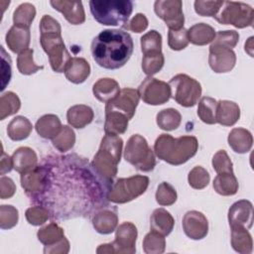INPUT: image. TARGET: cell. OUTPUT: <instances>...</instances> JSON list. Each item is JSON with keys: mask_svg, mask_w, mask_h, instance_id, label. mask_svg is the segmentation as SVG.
<instances>
[{"mask_svg": "<svg viewBox=\"0 0 254 254\" xmlns=\"http://www.w3.org/2000/svg\"><path fill=\"white\" fill-rule=\"evenodd\" d=\"M45 180L41 192L31 199L46 207L53 220L88 217L108 205L111 184L76 154L50 155L43 159Z\"/></svg>", "mask_w": 254, "mask_h": 254, "instance_id": "6da1fadb", "label": "cell"}, {"mask_svg": "<svg viewBox=\"0 0 254 254\" xmlns=\"http://www.w3.org/2000/svg\"><path fill=\"white\" fill-rule=\"evenodd\" d=\"M134 49L129 33L119 29L101 31L93 38L90 51L95 63L106 69H118L131 58Z\"/></svg>", "mask_w": 254, "mask_h": 254, "instance_id": "7a4b0ae2", "label": "cell"}, {"mask_svg": "<svg viewBox=\"0 0 254 254\" xmlns=\"http://www.w3.org/2000/svg\"><path fill=\"white\" fill-rule=\"evenodd\" d=\"M198 150V142L194 136L174 138L169 134H161L155 141L154 153L162 161L180 166L192 158Z\"/></svg>", "mask_w": 254, "mask_h": 254, "instance_id": "3957f363", "label": "cell"}, {"mask_svg": "<svg viewBox=\"0 0 254 254\" xmlns=\"http://www.w3.org/2000/svg\"><path fill=\"white\" fill-rule=\"evenodd\" d=\"M122 147L123 140L119 136L105 134L91 162L95 171L111 185L117 175V166L121 160Z\"/></svg>", "mask_w": 254, "mask_h": 254, "instance_id": "277c9868", "label": "cell"}, {"mask_svg": "<svg viewBox=\"0 0 254 254\" xmlns=\"http://www.w3.org/2000/svg\"><path fill=\"white\" fill-rule=\"evenodd\" d=\"M89 8L94 20L99 24L124 28L132 14L133 2L129 0H91Z\"/></svg>", "mask_w": 254, "mask_h": 254, "instance_id": "5b68a950", "label": "cell"}, {"mask_svg": "<svg viewBox=\"0 0 254 254\" xmlns=\"http://www.w3.org/2000/svg\"><path fill=\"white\" fill-rule=\"evenodd\" d=\"M149 183V178L142 175L117 179L109 190L108 200L119 204L129 202L143 194L147 190Z\"/></svg>", "mask_w": 254, "mask_h": 254, "instance_id": "8992f818", "label": "cell"}, {"mask_svg": "<svg viewBox=\"0 0 254 254\" xmlns=\"http://www.w3.org/2000/svg\"><path fill=\"white\" fill-rule=\"evenodd\" d=\"M124 159L142 172H151L156 166V155L147 140L139 135H132L125 146Z\"/></svg>", "mask_w": 254, "mask_h": 254, "instance_id": "52a82bcc", "label": "cell"}, {"mask_svg": "<svg viewBox=\"0 0 254 254\" xmlns=\"http://www.w3.org/2000/svg\"><path fill=\"white\" fill-rule=\"evenodd\" d=\"M172 97L184 107L194 106L201 96L200 83L185 73H179L169 81Z\"/></svg>", "mask_w": 254, "mask_h": 254, "instance_id": "ba28073f", "label": "cell"}, {"mask_svg": "<svg viewBox=\"0 0 254 254\" xmlns=\"http://www.w3.org/2000/svg\"><path fill=\"white\" fill-rule=\"evenodd\" d=\"M213 18L222 25H232L235 28L243 29L253 25L254 10L243 2L223 1L220 10Z\"/></svg>", "mask_w": 254, "mask_h": 254, "instance_id": "9c48e42d", "label": "cell"}, {"mask_svg": "<svg viewBox=\"0 0 254 254\" xmlns=\"http://www.w3.org/2000/svg\"><path fill=\"white\" fill-rule=\"evenodd\" d=\"M138 232L136 226L129 221L121 223L116 228L115 240L111 243H105L98 246L96 253H123L133 254L136 252V240Z\"/></svg>", "mask_w": 254, "mask_h": 254, "instance_id": "30bf717a", "label": "cell"}, {"mask_svg": "<svg viewBox=\"0 0 254 254\" xmlns=\"http://www.w3.org/2000/svg\"><path fill=\"white\" fill-rule=\"evenodd\" d=\"M37 236L45 246L44 253L46 254H66L69 251V242L64 235V229L56 222H51L40 228Z\"/></svg>", "mask_w": 254, "mask_h": 254, "instance_id": "8fae6325", "label": "cell"}, {"mask_svg": "<svg viewBox=\"0 0 254 254\" xmlns=\"http://www.w3.org/2000/svg\"><path fill=\"white\" fill-rule=\"evenodd\" d=\"M138 93L140 98L149 105L164 104L172 97L169 83L152 76H148L143 80L138 87Z\"/></svg>", "mask_w": 254, "mask_h": 254, "instance_id": "7c38bea8", "label": "cell"}, {"mask_svg": "<svg viewBox=\"0 0 254 254\" xmlns=\"http://www.w3.org/2000/svg\"><path fill=\"white\" fill-rule=\"evenodd\" d=\"M154 11L170 30L184 28L185 16L181 0H157L154 3Z\"/></svg>", "mask_w": 254, "mask_h": 254, "instance_id": "4fadbf2b", "label": "cell"}, {"mask_svg": "<svg viewBox=\"0 0 254 254\" xmlns=\"http://www.w3.org/2000/svg\"><path fill=\"white\" fill-rule=\"evenodd\" d=\"M40 43L48 54L53 49L64 45L62 38V28L60 23L50 15H44L40 22Z\"/></svg>", "mask_w": 254, "mask_h": 254, "instance_id": "5bb4252c", "label": "cell"}, {"mask_svg": "<svg viewBox=\"0 0 254 254\" xmlns=\"http://www.w3.org/2000/svg\"><path fill=\"white\" fill-rule=\"evenodd\" d=\"M139 100L140 96L138 90L129 87L123 88L114 99L106 103L105 110L118 111L126 115L130 120L135 114Z\"/></svg>", "mask_w": 254, "mask_h": 254, "instance_id": "9a60e30c", "label": "cell"}, {"mask_svg": "<svg viewBox=\"0 0 254 254\" xmlns=\"http://www.w3.org/2000/svg\"><path fill=\"white\" fill-rule=\"evenodd\" d=\"M208 64L216 73H224L233 69L236 64V55L233 50L211 44L209 47Z\"/></svg>", "mask_w": 254, "mask_h": 254, "instance_id": "2e32d148", "label": "cell"}, {"mask_svg": "<svg viewBox=\"0 0 254 254\" xmlns=\"http://www.w3.org/2000/svg\"><path fill=\"white\" fill-rule=\"evenodd\" d=\"M182 225L185 234L192 240H200L208 233V221L205 215L197 210L185 213Z\"/></svg>", "mask_w": 254, "mask_h": 254, "instance_id": "e0dca14e", "label": "cell"}, {"mask_svg": "<svg viewBox=\"0 0 254 254\" xmlns=\"http://www.w3.org/2000/svg\"><path fill=\"white\" fill-rule=\"evenodd\" d=\"M253 204L247 199L235 201L228 210V222L230 227L241 226L250 229L253 224Z\"/></svg>", "mask_w": 254, "mask_h": 254, "instance_id": "ac0fdd59", "label": "cell"}, {"mask_svg": "<svg viewBox=\"0 0 254 254\" xmlns=\"http://www.w3.org/2000/svg\"><path fill=\"white\" fill-rule=\"evenodd\" d=\"M50 4L55 10L61 12L71 25H80L85 21V13L81 1L56 0L51 1Z\"/></svg>", "mask_w": 254, "mask_h": 254, "instance_id": "d6986e66", "label": "cell"}, {"mask_svg": "<svg viewBox=\"0 0 254 254\" xmlns=\"http://www.w3.org/2000/svg\"><path fill=\"white\" fill-rule=\"evenodd\" d=\"M92 225L100 234L112 233L118 225V215L116 210L108 205L97 210L92 216Z\"/></svg>", "mask_w": 254, "mask_h": 254, "instance_id": "ffe728a7", "label": "cell"}, {"mask_svg": "<svg viewBox=\"0 0 254 254\" xmlns=\"http://www.w3.org/2000/svg\"><path fill=\"white\" fill-rule=\"evenodd\" d=\"M44 180L45 173L41 164L35 169L21 175V186L30 200L41 192L44 186Z\"/></svg>", "mask_w": 254, "mask_h": 254, "instance_id": "44dd1931", "label": "cell"}, {"mask_svg": "<svg viewBox=\"0 0 254 254\" xmlns=\"http://www.w3.org/2000/svg\"><path fill=\"white\" fill-rule=\"evenodd\" d=\"M6 44L15 54H20L29 49L31 33L29 28L13 25L6 34Z\"/></svg>", "mask_w": 254, "mask_h": 254, "instance_id": "7402d4cb", "label": "cell"}, {"mask_svg": "<svg viewBox=\"0 0 254 254\" xmlns=\"http://www.w3.org/2000/svg\"><path fill=\"white\" fill-rule=\"evenodd\" d=\"M13 169L20 175L25 174L38 166L36 152L29 147H20L12 155Z\"/></svg>", "mask_w": 254, "mask_h": 254, "instance_id": "603a6c76", "label": "cell"}, {"mask_svg": "<svg viewBox=\"0 0 254 254\" xmlns=\"http://www.w3.org/2000/svg\"><path fill=\"white\" fill-rule=\"evenodd\" d=\"M89 74L90 65L83 58H71L64 69L66 79L75 84L84 82Z\"/></svg>", "mask_w": 254, "mask_h": 254, "instance_id": "cb8c5ba5", "label": "cell"}, {"mask_svg": "<svg viewBox=\"0 0 254 254\" xmlns=\"http://www.w3.org/2000/svg\"><path fill=\"white\" fill-rule=\"evenodd\" d=\"M215 118L222 126H233L240 118V108L234 101L218 100Z\"/></svg>", "mask_w": 254, "mask_h": 254, "instance_id": "d4e9b609", "label": "cell"}, {"mask_svg": "<svg viewBox=\"0 0 254 254\" xmlns=\"http://www.w3.org/2000/svg\"><path fill=\"white\" fill-rule=\"evenodd\" d=\"M92 92L96 99L106 104L120 93V86L119 83L113 78H99L93 84Z\"/></svg>", "mask_w": 254, "mask_h": 254, "instance_id": "484cf974", "label": "cell"}, {"mask_svg": "<svg viewBox=\"0 0 254 254\" xmlns=\"http://www.w3.org/2000/svg\"><path fill=\"white\" fill-rule=\"evenodd\" d=\"M229 147L238 154L249 152L253 145V137L249 130L245 128H233L227 138Z\"/></svg>", "mask_w": 254, "mask_h": 254, "instance_id": "4316f807", "label": "cell"}, {"mask_svg": "<svg viewBox=\"0 0 254 254\" xmlns=\"http://www.w3.org/2000/svg\"><path fill=\"white\" fill-rule=\"evenodd\" d=\"M94 113L91 107L84 104H76L68 108L66 112L67 123L77 129L84 128L93 120Z\"/></svg>", "mask_w": 254, "mask_h": 254, "instance_id": "83f0119b", "label": "cell"}, {"mask_svg": "<svg viewBox=\"0 0 254 254\" xmlns=\"http://www.w3.org/2000/svg\"><path fill=\"white\" fill-rule=\"evenodd\" d=\"M175 219L165 208L160 207L153 211L150 218L151 230L157 231L164 236H168L174 229Z\"/></svg>", "mask_w": 254, "mask_h": 254, "instance_id": "f1b7e54d", "label": "cell"}, {"mask_svg": "<svg viewBox=\"0 0 254 254\" xmlns=\"http://www.w3.org/2000/svg\"><path fill=\"white\" fill-rule=\"evenodd\" d=\"M63 125L60 118L55 114H45L40 117L35 124L37 133L42 138L51 140H53L58 135Z\"/></svg>", "mask_w": 254, "mask_h": 254, "instance_id": "f546056e", "label": "cell"}, {"mask_svg": "<svg viewBox=\"0 0 254 254\" xmlns=\"http://www.w3.org/2000/svg\"><path fill=\"white\" fill-rule=\"evenodd\" d=\"M215 30L208 24L197 23L188 30L189 42L195 46H205L215 38Z\"/></svg>", "mask_w": 254, "mask_h": 254, "instance_id": "4dcf8cb0", "label": "cell"}, {"mask_svg": "<svg viewBox=\"0 0 254 254\" xmlns=\"http://www.w3.org/2000/svg\"><path fill=\"white\" fill-rule=\"evenodd\" d=\"M129 119L123 113L114 110H105L104 131L108 135H120L128 128Z\"/></svg>", "mask_w": 254, "mask_h": 254, "instance_id": "1f68e13d", "label": "cell"}, {"mask_svg": "<svg viewBox=\"0 0 254 254\" xmlns=\"http://www.w3.org/2000/svg\"><path fill=\"white\" fill-rule=\"evenodd\" d=\"M231 246L240 254L252 253L253 240L248 229L241 226L231 227Z\"/></svg>", "mask_w": 254, "mask_h": 254, "instance_id": "d6a6232c", "label": "cell"}, {"mask_svg": "<svg viewBox=\"0 0 254 254\" xmlns=\"http://www.w3.org/2000/svg\"><path fill=\"white\" fill-rule=\"evenodd\" d=\"M33 129V125L27 117H14L7 127L8 137L13 141H22L27 139Z\"/></svg>", "mask_w": 254, "mask_h": 254, "instance_id": "836d02e7", "label": "cell"}, {"mask_svg": "<svg viewBox=\"0 0 254 254\" xmlns=\"http://www.w3.org/2000/svg\"><path fill=\"white\" fill-rule=\"evenodd\" d=\"M238 188V181L233 172L217 174L213 180V189L220 195H233L237 192Z\"/></svg>", "mask_w": 254, "mask_h": 254, "instance_id": "e575fe53", "label": "cell"}, {"mask_svg": "<svg viewBox=\"0 0 254 254\" xmlns=\"http://www.w3.org/2000/svg\"><path fill=\"white\" fill-rule=\"evenodd\" d=\"M156 121L162 130L173 131L181 125L182 115L175 108H166L157 114Z\"/></svg>", "mask_w": 254, "mask_h": 254, "instance_id": "d590c367", "label": "cell"}, {"mask_svg": "<svg viewBox=\"0 0 254 254\" xmlns=\"http://www.w3.org/2000/svg\"><path fill=\"white\" fill-rule=\"evenodd\" d=\"M140 42L144 56L162 53V35L158 31L151 30L147 32L141 37Z\"/></svg>", "mask_w": 254, "mask_h": 254, "instance_id": "8d00e7d4", "label": "cell"}, {"mask_svg": "<svg viewBox=\"0 0 254 254\" xmlns=\"http://www.w3.org/2000/svg\"><path fill=\"white\" fill-rule=\"evenodd\" d=\"M216 105L217 101L209 96L202 97L197 106V116L205 124H215L216 123Z\"/></svg>", "mask_w": 254, "mask_h": 254, "instance_id": "74e56055", "label": "cell"}, {"mask_svg": "<svg viewBox=\"0 0 254 254\" xmlns=\"http://www.w3.org/2000/svg\"><path fill=\"white\" fill-rule=\"evenodd\" d=\"M36 16V8L31 3L20 4L13 13V23L16 26L29 28Z\"/></svg>", "mask_w": 254, "mask_h": 254, "instance_id": "f35d334b", "label": "cell"}, {"mask_svg": "<svg viewBox=\"0 0 254 254\" xmlns=\"http://www.w3.org/2000/svg\"><path fill=\"white\" fill-rule=\"evenodd\" d=\"M21 107L20 98L13 91H7L0 97V120L11 116L19 111Z\"/></svg>", "mask_w": 254, "mask_h": 254, "instance_id": "ab89813d", "label": "cell"}, {"mask_svg": "<svg viewBox=\"0 0 254 254\" xmlns=\"http://www.w3.org/2000/svg\"><path fill=\"white\" fill-rule=\"evenodd\" d=\"M166 248L165 236L161 233L151 230L143 240V250L146 254H162Z\"/></svg>", "mask_w": 254, "mask_h": 254, "instance_id": "60d3db41", "label": "cell"}, {"mask_svg": "<svg viewBox=\"0 0 254 254\" xmlns=\"http://www.w3.org/2000/svg\"><path fill=\"white\" fill-rule=\"evenodd\" d=\"M53 146L60 152L69 151L75 143V134L71 127L64 125L58 135L52 140Z\"/></svg>", "mask_w": 254, "mask_h": 254, "instance_id": "b9f144b4", "label": "cell"}, {"mask_svg": "<svg viewBox=\"0 0 254 254\" xmlns=\"http://www.w3.org/2000/svg\"><path fill=\"white\" fill-rule=\"evenodd\" d=\"M33 54H34V51L32 49H27L18 55L17 67L20 73L25 75H30L44 68L43 65H38L35 64L33 59Z\"/></svg>", "mask_w": 254, "mask_h": 254, "instance_id": "7bdbcfd3", "label": "cell"}, {"mask_svg": "<svg viewBox=\"0 0 254 254\" xmlns=\"http://www.w3.org/2000/svg\"><path fill=\"white\" fill-rule=\"evenodd\" d=\"M156 201L162 206H169L176 202L178 194L176 189L167 182H163L158 186L156 194Z\"/></svg>", "mask_w": 254, "mask_h": 254, "instance_id": "ee69618b", "label": "cell"}, {"mask_svg": "<svg viewBox=\"0 0 254 254\" xmlns=\"http://www.w3.org/2000/svg\"><path fill=\"white\" fill-rule=\"evenodd\" d=\"M189 185L194 190H202L209 184L210 176L201 166H196L190 170L188 176Z\"/></svg>", "mask_w": 254, "mask_h": 254, "instance_id": "f6af8a7d", "label": "cell"}, {"mask_svg": "<svg viewBox=\"0 0 254 254\" xmlns=\"http://www.w3.org/2000/svg\"><path fill=\"white\" fill-rule=\"evenodd\" d=\"M165 63V58L163 53L155 55H146L142 59V69L145 74L152 76L155 73L159 72Z\"/></svg>", "mask_w": 254, "mask_h": 254, "instance_id": "bcb514c9", "label": "cell"}, {"mask_svg": "<svg viewBox=\"0 0 254 254\" xmlns=\"http://www.w3.org/2000/svg\"><path fill=\"white\" fill-rule=\"evenodd\" d=\"M19 220V212L13 205L3 204L0 206V227L2 229L13 228Z\"/></svg>", "mask_w": 254, "mask_h": 254, "instance_id": "7dc6e473", "label": "cell"}, {"mask_svg": "<svg viewBox=\"0 0 254 254\" xmlns=\"http://www.w3.org/2000/svg\"><path fill=\"white\" fill-rule=\"evenodd\" d=\"M188 30L182 28L180 30H169L168 33V45L174 51H181L189 45Z\"/></svg>", "mask_w": 254, "mask_h": 254, "instance_id": "c3c4849f", "label": "cell"}, {"mask_svg": "<svg viewBox=\"0 0 254 254\" xmlns=\"http://www.w3.org/2000/svg\"><path fill=\"white\" fill-rule=\"evenodd\" d=\"M25 216L30 224L39 226L44 224L50 218V213L46 207L37 204L29 207L25 212Z\"/></svg>", "mask_w": 254, "mask_h": 254, "instance_id": "681fc988", "label": "cell"}, {"mask_svg": "<svg viewBox=\"0 0 254 254\" xmlns=\"http://www.w3.org/2000/svg\"><path fill=\"white\" fill-rule=\"evenodd\" d=\"M223 1H202V0H196L193 3L194 11L199 16L203 17H214L218 11L220 10V7L222 6Z\"/></svg>", "mask_w": 254, "mask_h": 254, "instance_id": "f907efd6", "label": "cell"}, {"mask_svg": "<svg viewBox=\"0 0 254 254\" xmlns=\"http://www.w3.org/2000/svg\"><path fill=\"white\" fill-rule=\"evenodd\" d=\"M212 168L217 174L233 172L232 162L225 150H219L213 155Z\"/></svg>", "mask_w": 254, "mask_h": 254, "instance_id": "816d5d0a", "label": "cell"}, {"mask_svg": "<svg viewBox=\"0 0 254 254\" xmlns=\"http://www.w3.org/2000/svg\"><path fill=\"white\" fill-rule=\"evenodd\" d=\"M239 41V34L234 30L218 31L215 35L214 40L212 41L213 45H218L228 49H233L236 47Z\"/></svg>", "mask_w": 254, "mask_h": 254, "instance_id": "f5cc1de1", "label": "cell"}, {"mask_svg": "<svg viewBox=\"0 0 254 254\" xmlns=\"http://www.w3.org/2000/svg\"><path fill=\"white\" fill-rule=\"evenodd\" d=\"M11 63L10 56L5 52L4 48L1 47V91H3L10 82L12 76Z\"/></svg>", "mask_w": 254, "mask_h": 254, "instance_id": "db71d44e", "label": "cell"}, {"mask_svg": "<svg viewBox=\"0 0 254 254\" xmlns=\"http://www.w3.org/2000/svg\"><path fill=\"white\" fill-rule=\"evenodd\" d=\"M147 27H148L147 17L142 13H138L131 19L128 25H126L124 28H126L127 30L133 31L135 33H142L147 29Z\"/></svg>", "mask_w": 254, "mask_h": 254, "instance_id": "11a10c76", "label": "cell"}, {"mask_svg": "<svg viewBox=\"0 0 254 254\" xmlns=\"http://www.w3.org/2000/svg\"><path fill=\"white\" fill-rule=\"evenodd\" d=\"M16 191V185L14 184L13 180L2 176L0 179V198L7 199L14 195Z\"/></svg>", "mask_w": 254, "mask_h": 254, "instance_id": "9f6ffc18", "label": "cell"}, {"mask_svg": "<svg viewBox=\"0 0 254 254\" xmlns=\"http://www.w3.org/2000/svg\"><path fill=\"white\" fill-rule=\"evenodd\" d=\"M13 169L12 157L7 155L3 149L1 151V160H0V174L4 176L6 173H9Z\"/></svg>", "mask_w": 254, "mask_h": 254, "instance_id": "6f0895ef", "label": "cell"}, {"mask_svg": "<svg viewBox=\"0 0 254 254\" xmlns=\"http://www.w3.org/2000/svg\"><path fill=\"white\" fill-rule=\"evenodd\" d=\"M253 37H250L246 43H245V52L250 56L253 57V49H254V44H253Z\"/></svg>", "mask_w": 254, "mask_h": 254, "instance_id": "680465c9", "label": "cell"}]
</instances>
